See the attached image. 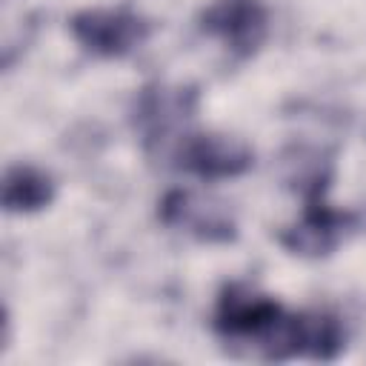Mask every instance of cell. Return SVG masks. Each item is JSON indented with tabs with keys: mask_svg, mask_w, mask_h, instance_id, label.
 <instances>
[{
	"mask_svg": "<svg viewBox=\"0 0 366 366\" xmlns=\"http://www.w3.org/2000/svg\"><path fill=\"white\" fill-rule=\"evenodd\" d=\"M280 315L283 306L274 297L246 283H229L217 297L212 326L223 340H229L232 346H243L249 355H254V349Z\"/></svg>",
	"mask_w": 366,
	"mask_h": 366,
	"instance_id": "1",
	"label": "cell"
},
{
	"mask_svg": "<svg viewBox=\"0 0 366 366\" xmlns=\"http://www.w3.org/2000/svg\"><path fill=\"white\" fill-rule=\"evenodd\" d=\"M74 40L97 57H126L140 49L152 31L134 9H83L69 20Z\"/></svg>",
	"mask_w": 366,
	"mask_h": 366,
	"instance_id": "2",
	"label": "cell"
},
{
	"mask_svg": "<svg viewBox=\"0 0 366 366\" xmlns=\"http://www.w3.org/2000/svg\"><path fill=\"white\" fill-rule=\"evenodd\" d=\"M254 152L232 134L220 132H186L174 146V166L203 180H223L249 172Z\"/></svg>",
	"mask_w": 366,
	"mask_h": 366,
	"instance_id": "3",
	"label": "cell"
},
{
	"mask_svg": "<svg viewBox=\"0 0 366 366\" xmlns=\"http://www.w3.org/2000/svg\"><path fill=\"white\" fill-rule=\"evenodd\" d=\"M357 229V214L355 212H343L335 209L323 200V192L309 194L303 214L297 223L286 226L280 232V243L292 252V254H303V257H326L332 254L352 232Z\"/></svg>",
	"mask_w": 366,
	"mask_h": 366,
	"instance_id": "4",
	"label": "cell"
},
{
	"mask_svg": "<svg viewBox=\"0 0 366 366\" xmlns=\"http://www.w3.org/2000/svg\"><path fill=\"white\" fill-rule=\"evenodd\" d=\"M200 29L220 40L232 54H254L269 34V11L263 0H214L200 14Z\"/></svg>",
	"mask_w": 366,
	"mask_h": 366,
	"instance_id": "5",
	"label": "cell"
},
{
	"mask_svg": "<svg viewBox=\"0 0 366 366\" xmlns=\"http://www.w3.org/2000/svg\"><path fill=\"white\" fill-rule=\"evenodd\" d=\"M160 223L183 232L194 240L203 243H229L234 240L237 229H234V217L229 214V209L214 200V197H203L186 189H174L160 200Z\"/></svg>",
	"mask_w": 366,
	"mask_h": 366,
	"instance_id": "6",
	"label": "cell"
},
{
	"mask_svg": "<svg viewBox=\"0 0 366 366\" xmlns=\"http://www.w3.org/2000/svg\"><path fill=\"white\" fill-rule=\"evenodd\" d=\"M54 200V180L31 163H14L3 174V209L9 214H31Z\"/></svg>",
	"mask_w": 366,
	"mask_h": 366,
	"instance_id": "7",
	"label": "cell"
},
{
	"mask_svg": "<svg viewBox=\"0 0 366 366\" xmlns=\"http://www.w3.org/2000/svg\"><path fill=\"white\" fill-rule=\"evenodd\" d=\"M194 106V92L189 89H166L152 86L143 89L137 100V129L152 140L157 134H166L174 123H180Z\"/></svg>",
	"mask_w": 366,
	"mask_h": 366,
	"instance_id": "8",
	"label": "cell"
}]
</instances>
